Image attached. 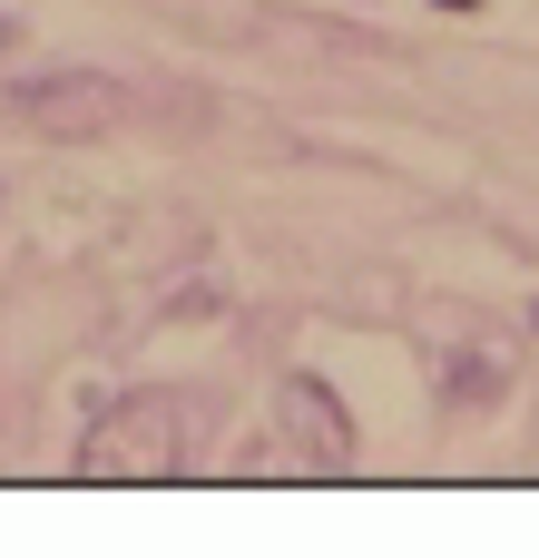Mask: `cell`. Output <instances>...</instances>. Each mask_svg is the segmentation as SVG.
Listing matches in <instances>:
<instances>
[{"instance_id": "52a82bcc", "label": "cell", "mask_w": 539, "mask_h": 558, "mask_svg": "<svg viewBox=\"0 0 539 558\" xmlns=\"http://www.w3.org/2000/svg\"><path fill=\"white\" fill-rule=\"evenodd\" d=\"M530 333H539V304H530Z\"/></svg>"}, {"instance_id": "8992f818", "label": "cell", "mask_w": 539, "mask_h": 558, "mask_svg": "<svg viewBox=\"0 0 539 558\" xmlns=\"http://www.w3.org/2000/svg\"><path fill=\"white\" fill-rule=\"evenodd\" d=\"M10 39H20V29H10V10H0V49H10Z\"/></svg>"}, {"instance_id": "7a4b0ae2", "label": "cell", "mask_w": 539, "mask_h": 558, "mask_svg": "<svg viewBox=\"0 0 539 558\" xmlns=\"http://www.w3.org/2000/svg\"><path fill=\"white\" fill-rule=\"evenodd\" d=\"M363 432L344 412V392L324 373H285L275 383V432L245 451V481H354Z\"/></svg>"}, {"instance_id": "3957f363", "label": "cell", "mask_w": 539, "mask_h": 558, "mask_svg": "<svg viewBox=\"0 0 539 558\" xmlns=\"http://www.w3.org/2000/svg\"><path fill=\"white\" fill-rule=\"evenodd\" d=\"M0 118L29 128V137H108L128 118V88L108 69H39V78L0 88Z\"/></svg>"}, {"instance_id": "6da1fadb", "label": "cell", "mask_w": 539, "mask_h": 558, "mask_svg": "<svg viewBox=\"0 0 539 558\" xmlns=\"http://www.w3.org/2000/svg\"><path fill=\"white\" fill-rule=\"evenodd\" d=\"M69 471H79L88 490H167V481H187V471H196V392H177V383L118 392V402L79 432Z\"/></svg>"}, {"instance_id": "277c9868", "label": "cell", "mask_w": 539, "mask_h": 558, "mask_svg": "<svg viewBox=\"0 0 539 558\" xmlns=\"http://www.w3.org/2000/svg\"><path fill=\"white\" fill-rule=\"evenodd\" d=\"M157 10H187V20L206 10V20H216L206 39H255V29H265V20H255V0H157Z\"/></svg>"}, {"instance_id": "5b68a950", "label": "cell", "mask_w": 539, "mask_h": 558, "mask_svg": "<svg viewBox=\"0 0 539 558\" xmlns=\"http://www.w3.org/2000/svg\"><path fill=\"white\" fill-rule=\"evenodd\" d=\"M422 10H452V20H471V10H491V0H422Z\"/></svg>"}]
</instances>
